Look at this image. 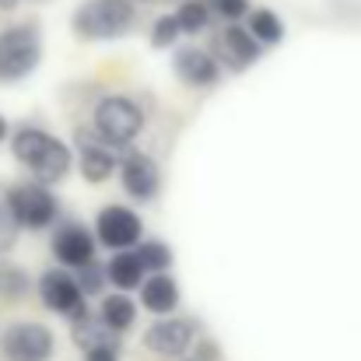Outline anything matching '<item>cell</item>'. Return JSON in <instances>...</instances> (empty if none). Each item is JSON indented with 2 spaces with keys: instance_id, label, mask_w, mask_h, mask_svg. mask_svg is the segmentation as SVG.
<instances>
[{
  "instance_id": "cell-1",
  "label": "cell",
  "mask_w": 361,
  "mask_h": 361,
  "mask_svg": "<svg viewBox=\"0 0 361 361\" xmlns=\"http://www.w3.org/2000/svg\"><path fill=\"white\" fill-rule=\"evenodd\" d=\"M14 158L21 165H28L39 183H56L71 169V147L35 126H25L14 133Z\"/></svg>"
},
{
  "instance_id": "cell-2",
  "label": "cell",
  "mask_w": 361,
  "mask_h": 361,
  "mask_svg": "<svg viewBox=\"0 0 361 361\" xmlns=\"http://www.w3.org/2000/svg\"><path fill=\"white\" fill-rule=\"evenodd\" d=\"M133 25L130 0H88L74 14V32L81 39H120Z\"/></svg>"
},
{
  "instance_id": "cell-3",
  "label": "cell",
  "mask_w": 361,
  "mask_h": 361,
  "mask_svg": "<svg viewBox=\"0 0 361 361\" xmlns=\"http://www.w3.org/2000/svg\"><path fill=\"white\" fill-rule=\"evenodd\" d=\"M42 42L32 25H14L0 32V81H21L39 67Z\"/></svg>"
},
{
  "instance_id": "cell-4",
  "label": "cell",
  "mask_w": 361,
  "mask_h": 361,
  "mask_svg": "<svg viewBox=\"0 0 361 361\" xmlns=\"http://www.w3.org/2000/svg\"><path fill=\"white\" fill-rule=\"evenodd\" d=\"M7 211L11 218L21 225V228H46L53 225L56 218V200L46 186L39 183H21V186H11L7 190Z\"/></svg>"
},
{
  "instance_id": "cell-5",
  "label": "cell",
  "mask_w": 361,
  "mask_h": 361,
  "mask_svg": "<svg viewBox=\"0 0 361 361\" xmlns=\"http://www.w3.org/2000/svg\"><path fill=\"white\" fill-rule=\"evenodd\" d=\"M95 130L113 144H130L144 130V113H140L137 102H130L123 95L102 99L99 109H95Z\"/></svg>"
},
{
  "instance_id": "cell-6",
  "label": "cell",
  "mask_w": 361,
  "mask_h": 361,
  "mask_svg": "<svg viewBox=\"0 0 361 361\" xmlns=\"http://www.w3.org/2000/svg\"><path fill=\"white\" fill-rule=\"evenodd\" d=\"M0 351L7 361H49L53 358V334L39 323H14L4 330Z\"/></svg>"
},
{
  "instance_id": "cell-7",
  "label": "cell",
  "mask_w": 361,
  "mask_h": 361,
  "mask_svg": "<svg viewBox=\"0 0 361 361\" xmlns=\"http://www.w3.org/2000/svg\"><path fill=\"white\" fill-rule=\"evenodd\" d=\"M39 295L42 302L53 309V312H63L71 319H85V302H81V288L71 274L63 270H49L42 281H39Z\"/></svg>"
},
{
  "instance_id": "cell-8",
  "label": "cell",
  "mask_w": 361,
  "mask_h": 361,
  "mask_svg": "<svg viewBox=\"0 0 361 361\" xmlns=\"http://www.w3.org/2000/svg\"><path fill=\"white\" fill-rule=\"evenodd\" d=\"M95 228H99V239L106 245H113V249H130L133 242L140 239V232H144L140 218L130 207H106V211H99Z\"/></svg>"
},
{
  "instance_id": "cell-9",
  "label": "cell",
  "mask_w": 361,
  "mask_h": 361,
  "mask_svg": "<svg viewBox=\"0 0 361 361\" xmlns=\"http://www.w3.org/2000/svg\"><path fill=\"white\" fill-rule=\"evenodd\" d=\"M144 344H147V351H154V355L176 358V355H183V351L193 344V326L183 323V319H161V323L147 326Z\"/></svg>"
},
{
  "instance_id": "cell-10",
  "label": "cell",
  "mask_w": 361,
  "mask_h": 361,
  "mask_svg": "<svg viewBox=\"0 0 361 361\" xmlns=\"http://www.w3.org/2000/svg\"><path fill=\"white\" fill-rule=\"evenodd\" d=\"M53 256L63 263V267H88L92 256H95V239L81 228V225H63L56 235H53Z\"/></svg>"
},
{
  "instance_id": "cell-11",
  "label": "cell",
  "mask_w": 361,
  "mask_h": 361,
  "mask_svg": "<svg viewBox=\"0 0 361 361\" xmlns=\"http://www.w3.org/2000/svg\"><path fill=\"white\" fill-rule=\"evenodd\" d=\"M123 190L137 200H151L158 193V165L147 154H130L123 161Z\"/></svg>"
},
{
  "instance_id": "cell-12",
  "label": "cell",
  "mask_w": 361,
  "mask_h": 361,
  "mask_svg": "<svg viewBox=\"0 0 361 361\" xmlns=\"http://www.w3.org/2000/svg\"><path fill=\"white\" fill-rule=\"evenodd\" d=\"M78 147H81V172L88 183H106L116 169V158L109 147H102L99 140H92L88 133H78Z\"/></svg>"
},
{
  "instance_id": "cell-13",
  "label": "cell",
  "mask_w": 361,
  "mask_h": 361,
  "mask_svg": "<svg viewBox=\"0 0 361 361\" xmlns=\"http://www.w3.org/2000/svg\"><path fill=\"white\" fill-rule=\"evenodd\" d=\"M176 74L183 78V81H190V85H214L218 81V63H214V56H207L204 49H186V53H179L176 56Z\"/></svg>"
},
{
  "instance_id": "cell-14",
  "label": "cell",
  "mask_w": 361,
  "mask_h": 361,
  "mask_svg": "<svg viewBox=\"0 0 361 361\" xmlns=\"http://www.w3.org/2000/svg\"><path fill=\"white\" fill-rule=\"evenodd\" d=\"M140 298L151 312H172L179 302V288L169 274H154L147 284H140Z\"/></svg>"
},
{
  "instance_id": "cell-15",
  "label": "cell",
  "mask_w": 361,
  "mask_h": 361,
  "mask_svg": "<svg viewBox=\"0 0 361 361\" xmlns=\"http://www.w3.org/2000/svg\"><path fill=\"white\" fill-rule=\"evenodd\" d=\"M140 277H144V263H140V256L130 252V249H120V252L113 256V263H109V281H113L120 291H130V288L140 284Z\"/></svg>"
},
{
  "instance_id": "cell-16",
  "label": "cell",
  "mask_w": 361,
  "mask_h": 361,
  "mask_svg": "<svg viewBox=\"0 0 361 361\" xmlns=\"http://www.w3.org/2000/svg\"><path fill=\"white\" fill-rule=\"evenodd\" d=\"M256 42H267V46H277L284 39V21L274 14V11H256L249 18V28H245Z\"/></svg>"
},
{
  "instance_id": "cell-17",
  "label": "cell",
  "mask_w": 361,
  "mask_h": 361,
  "mask_svg": "<svg viewBox=\"0 0 361 361\" xmlns=\"http://www.w3.org/2000/svg\"><path fill=\"white\" fill-rule=\"evenodd\" d=\"M225 49L235 56L239 67H249V63L259 56V42H256L249 32H242L239 25H228V28H225Z\"/></svg>"
},
{
  "instance_id": "cell-18",
  "label": "cell",
  "mask_w": 361,
  "mask_h": 361,
  "mask_svg": "<svg viewBox=\"0 0 361 361\" xmlns=\"http://www.w3.org/2000/svg\"><path fill=\"white\" fill-rule=\"evenodd\" d=\"M133 316H137V309H133V302L126 295H109L102 302V323L109 330H126L133 323Z\"/></svg>"
},
{
  "instance_id": "cell-19",
  "label": "cell",
  "mask_w": 361,
  "mask_h": 361,
  "mask_svg": "<svg viewBox=\"0 0 361 361\" xmlns=\"http://www.w3.org/2000/svg\"><path fill=\"white\" fill-rule=\"evenodd\" d=\"M176 25H179V32H200L207 21H211V11H207V4H200V0H190V4H183L176 14Z\"/></svg>"
},
{
  "instance_id": "cell-20",
  "label": "cell",
  "mask_w": 361,
  "mask_h": 361,
  "mask_svg": "<svg viewBox=\"0 0 361 361\" xmlns=\"http://www.w3.org/2000/svg\"><path fill=\"white\" fill-rule=\"evenodd\" d=\"M137 256H140V263L151 267L154 274H161V270L172 263V249H169L165 242H144V245L137 249Z\"/></svg>"
},
{
  "instance_id": "cell-21",
  "label": "cell",
  "mask_w": 361,
  "mask_h": 361,
  "mask_svg": "<svg viewBox=\"0 0 361 361\" xmlns=\"http://www.w3.org/2000/svg\"><path fill=\"white\" fill-rule=\"evenodd\" d=\"M179 35H183V32H179V25H176L172 14H169V18H158L154 28H151V46H154V49H165V46H172Z\"/></svg>"
},
{
  "instance_id": "cell-22",
  "label": "cell",
  "mask_w": 361,
  "mask_h": 361,
  "mask_svg": "<svg viewBox=\"0 0 361 361\" xmlns=\"http://www.w3.org/2000/svg\"><path fill=\"white\" fill-rule=\"evenodd\" d=\"M18 239V221L11 218V211H7V204L0 200V256L4 252H11V245Z\"/></svg>"
},
{
  "instance_id": "cell-23",
  "label": "cell",
  "mask_w": 361,
  "mask_h": 361,
  "mask_svg": "<svg viewBox=\"0 0 361 361\" xmlns=\"http://www.w3.org/2000/svg\"><path fill=\"white\" fill-rule=\"evenodd\" d=\"M78 274H81V277H74V281H78V288H81V291H99V288H102V270H99L95 263L81 267Z\"/></svg>"
},
{
  "instance_id": "cell-24",
  "label": "cell",
  "mask_w": 361,
  "mask_h": 361,
  "mask_svg": "<svg viewBox=\"0 0 361 361\" xmlns=\"http://www.w3.org/2000/svg\"><path fill=\"white\" fill-rule=\"evenodd\" d=\"M249 7V0H214V11H221L225 18H242Z\"/></svg>"
},
{
  "instance_id": "cell-25",
  "label": "cell",
  "mask_w": 361,
  "mask_h": 361,
  "mask_svg": "<svg viewBox=\"0 0 361 361\" xmlns=\"http://www.w3.org/2000/svg\"><path fill=\"white\" fill-rule=\"evenodd\" d=\"M88 361H116V348L102 344V348H88Z\"/></svg>"
},
{
  "instance_id": "cell-26",
  "label": "cell",
  "mask_w": 361,
  "mask_h": 361,
  "mask_svg": "<svg viewBox=\"0 0 361 361\" xmlns=\"http://www.w3.org/2000/svg\"><path fill=\"white\" fill-rule=\"evenodd\" d=\"M7 137V123H4V116H0V140Z\"/></svg>"
},
{
  "instance_id": "cell-27",
  "label": "cell",
  "mask_w": 361,
  "mask_h": 361,
  "mask_svg": "<svg viewBox=\"0 0 361 361\" xmlns=\"http://www.w3.org/2000/svg\"><path fill=\"white\" fill-rule=\"evenodd\" d=\"M14 4H18V0H0V7H14Z\"/></svg>"
}]
</instances>
